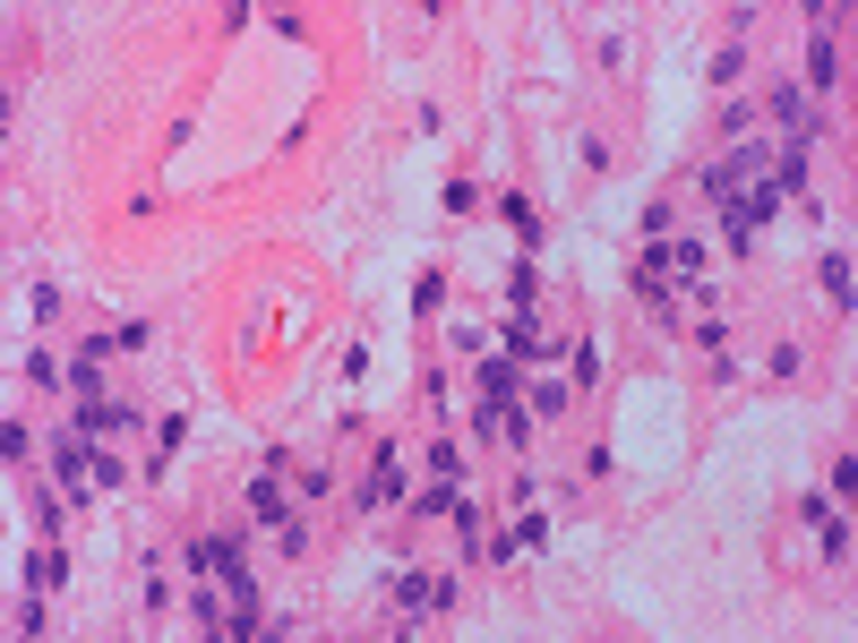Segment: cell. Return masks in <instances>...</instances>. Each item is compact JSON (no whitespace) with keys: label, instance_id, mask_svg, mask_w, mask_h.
<instances>
[{"label":"cell","instance_id":"1","mask_svg":"<svg viewBox=\"0 0 858 643\" xmlns=\"http://www.w3.org/2000/svg\"><path fill=\"white\" fill-rule=\"evenodd\" d=\"M396 610H404V618L456 610V575H447V567H438V575H421V567H412V575H396Z\"/></svg>","mask_w":858,"mask_h":643},{"label":"cell","instance_id":"2","mask_svg":"<svg viewBox=\"0 0 858 643\" xmlns=\"http://www.w3.org/2000/svg\"><path fill=\"white\" fill-rule=\"evenodd\" d=\"M52 481H61L69 498H86V489H95V438H78V429L52 438Z\"/></svg>","mask_w":858,"mask_h":643},{"label":"cell","instance_id":"3","mask_svg":"<svg viewBox=\"0 0 858 643\" xmlns=\"http://www.w3.org/2000/svg\"><path fill=\"white\" fill-rule=\"evenodd\" d=\"M404 489V447L396 438H378V447H369V481H361V507H378V498H396Z\"/></svg>","mask_w":858,"mask_h":643},{"label":"cell","instance_id":"4","mask_svg":"<svg viewBox=\"0 0 858 643\" xmlns=\"http://www.w3.org/2000/svg\"><path fill=\"white\" fill-rule=\"evenodd\" d=\"M498 344H507V360H550V353H566V344H550V335H541V326H532L524 309L498 326Z\"/></svg>","mask_w":858,"mask_h":643},{"label":"cell","instance_id":"5","mask_svg":"<svg viewBox=\"0 0 858 643\" xmlns=\"http://www.w3.org/2000/svg\"><path fill=\"white\" fill-rule=\"evenodd\" d=\"M249 514H258L266 532H284V523H293V507H284V472H258V481H249Z\"/></svg>","mask_w":858,"mask_h":643},{"label":"cell","instance_id":"6","mask_svg":"<svg viewBox=\"0 0 858 643\" xmlns=\"http://www.w3.org/2000/svg\"><path fill=\"white\" fill-rule=\"evenodd\" d=\"M112 429H130V404H112V395L78 404V438H112Z\"/></svg>","mask_w":858,"mask_h":643},{"label":"cell","instance_id":"7","mask_svg":"<svg viewBox=\"0 0 858 643\" xmlns=\"http://www.w3.org/2000/svg\"><path fill=\"white\" fill-rule=\"evenodd\" d=\"M498 215H507V232H515L524 249H541V215H532V197H524V190H498Z\"/></svg>","mask_w":858,"mask_h":643},{"label":"cell","instance_id":"8","mask_svg":"<svg viewBox=\"0 0 858 643\" xmlns=\"http://www.w3.org/2000/svg\"><path fill=\"white\" fill-rule=\"evenodd\" d=\"M481 395H490V404H515V395H524V378H515L507 353H481Z\"/></svg>","mask_w":858,"mask_h":643},{"label":"cell","instance_id":"9","mask_svg":"<svg viewBox=\"0 0 858 643\" xmlns=\"http://www.w3.org/2000/svg\"><path fill=\"white\" fill-rule=\"evenodd\" d=\"M833 78H841V43H833V34H816V43H807V86H816V95H833Z\"/></svg>","mask_w":858,"mask_h":643},{"label":"cell","instance_id":"10","mask_svg":"<svg viewBox=\"0 0 858 643\" xmlns=\"http://www.w3.org/2000/svg\"><path fill=\"white\" fill-rule=\"evenodd\" d=\"M190 618H198V626H206V635H224V592H215V575H198V592H190Z\"/></svg>","mask_w":858,"mask_h":643},{"label":"cell","instance_id":"11","mask_svg":"<svg viewBox=\"0 0 858 643\" xmlns=\"http://www.w3.org/2000/svg\"><path fill=\"white\" fill-rule=\"evenodd\" d=\"M807 523H816V532H825V541H816V549H825V558H833V567H841V558H850V514H807Z\"/></svg>","mask_w":858,"mask_h":643},{"label":"cell","instance_id":"12","mask_svg":"<svg viewBox=\"0 0 858 643\" xmlns=\"http://www.w3.org/2000/svg\"><path fill=\"white\" fill-rule=\"evenodd\" d=\"M816 275H825V292L841 300V318H850V249H825V266H816Z\"/></svg>","mask_w":858,"mask_h":643},{"label":"cell","instance_id":"13","mask_svg":"<svg viewBox=\"0 0 858 643\" xmlns=\"http://www.w3.org/2000/svg\"><path fill=\"white\" fill-rule=\"evenodd\" d=\"M456 472H463V447H456V438H438V447H429V481H456Z\"/></svg>","mask_w":858,"mask_h":643},{"label":"cell","instance_id":"14","mask_svg":"<svg viewBox=\"0 0 858 643\" xmlns=\"http://www.w3.org/2000/svg\"><path fill=\"white\" fill-rule=\"evenodd\" d=\"M0 455H9V463H34V429H27V420H9V429H0Z\"/></svg>","mask_w":858,"mask_h":643},{"label":"cell","instance_id":"15","mask_svg":"<svg viewBox=\"0 0 858 643\" xmlns=\"http://www.w3.org/2000/svg\"><path fill=\"white\" fill-rule=\"evenodd\" d=\"M438 300H447V275H438V266H429L421 284H412V318H429V309H438Z\"/></svg>","mask_w":858,"mask_h":643},{"label":"cell","instance_id":"16","mask_svg":"<svg viewBox=\"0 0 858 643\" xmlns=\"http://www.w3.org/2000/svg\"><path fill=\"white\" fill-rule=\"evenodd\" d=\"M447 507H456V481H429L421 498H412V514H421V523H429V514H447Z\"/></svg>","mask_w":858,"mask_h":643},{"label":"cell","instance_id":"17","mask_svg":"<svg viewBox=\"0 0 858 643\" xmlns=\"http://www.w3.org/2000/svg\"><path fill=\"white\" fill-rule=\"evenodd\" d=\"M447 215H481V181H447Z\"/></svg>","mask_w":858,"mask_h":643},{"label":"cell","instance_id":"18","mask_svg":"<svg viewBox=\"0 0 858 643\" xmlns=\"http://www.w3.org/2000/svg\"><path fill=\"white\" fill-rule=\"evenodd\" d=\"M524 395H532V412H566V386H559V378H541V386H524Z\"/></svg>","mask_w":858,"mask_h":643},{"label":"cell","instance_id":"19","mask_svg":"<svg viewBox=\"0 0 858 643\" xmlns=\"http://www.w3.org/2000/svg\"><path fill=\"white\" fill-rule=\"evenodd\" d=\"M121 481H130V463H121V455H103V447H95V489H121Z\"/></svg>","mask_w":858,"mask_h":643},{"label":"cell","instance_id":"20","mask_svg":"<svg viewBox=\"0 0 858 643\" xmlns=\"http://www.w3.org/2000/svg\"><path fill=\"white\" fill-rule=\"evenodd\" d=\"M738 69H747V43H722V52H713V78H722V86H729Z\"/></svg>","mask_w":858,"mask_h":643},{"label":"cell","instance_id":"21","mask_svg":"<svg viewBox=\"0 0 858 643\" xmlns=\"http://www.w3.org/2000/svg\"><path fill=\"white\" fill-rule=\"evenodd\" d=\"M515 549H524V532H490V541H481V558H490V567H507Z\"/></svg>","mask_w":858,"mask_h":643}]
</instances>
